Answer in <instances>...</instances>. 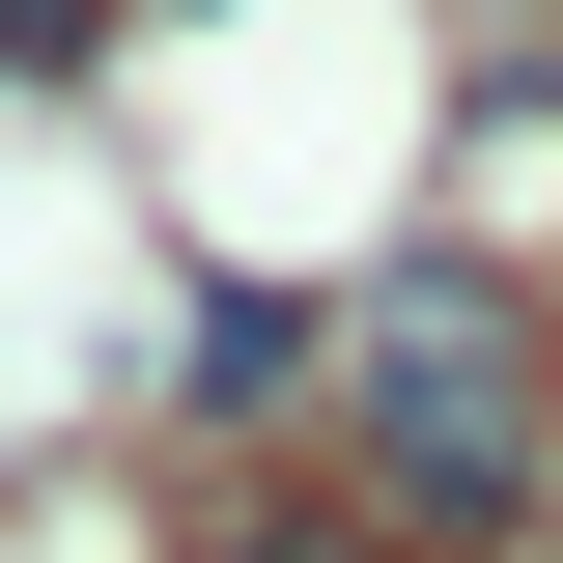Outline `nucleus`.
<instances>
[{
  "label": "nucleus",
  "mask_w": 563,
  "mask_h": 563,
  "mask_svg": "<svg viewBox=\"0 0 563 563\" xmlns=\"http://www.w3.org/2000/svg\"><path fill=\"white\" fill-rule=\"evenodd\" d=\"M339 451L422 507V536H507V507L563 479V451H536V282H507V254H395L366 339H339Z\"/></svg>",
  "instance_id": "obj_1"
}]
</instances>
